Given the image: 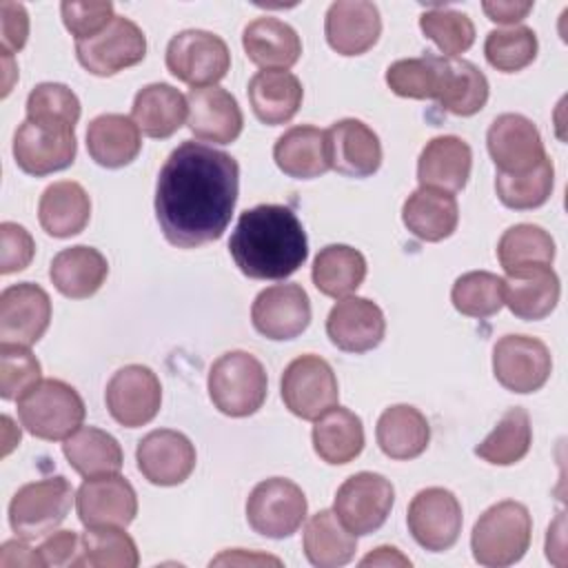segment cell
Segmentation results:
<instances>
[{"instance_id": "7c38bea8", "label": "cell", "mask_w": 568, "mask_h": 568, "mask_svg": "<svg viewBox=\"0 0 568 568\" xmlns=\"http://www.w3.org/2000/svg\"><path fill=\"white\" fill-rule=\"evenodd\" d=\"M75 55L89 73L104 78L142 62L146 55V38L133 20L115 16L93 38L78 40Z\"/></svg>"}, {"instance_id": "4316f807", "label": "cell", "mask_w": 568, "mask_h": 568, "mask_svg": "<svg viewBox=\"0 0 568 568\" xmlns=\"http://www.w3.org/2000/svg\"><path fill=\"white\" fill-rule=\"evenodd\" d=\"M273 160L280 166V171L288 178H320L331 169L326 131L308 124H300L284 131L273 146Z\"/></svg>"}, {"instance_id": "1f68e13d", "label": "cell", "mask_w": 568, "mask_h": 568, "mask_svg": "<svg viewBox=\"0 0 568 568\" xmlns=\"http://www.w3.org/2000/svg\"><path fill=\"white\" fill-rule=\"evenodd\" d=\"M89 217L91 200L78 182H53L40 195L38 220L51 237H71L82 233L89 224Z\"/></svg>"}, {"instance_id": "6da1fadb", "label": "cell", "mask_w": 568, "mask_h": 568, "mask_svg": "<svg viewBox=\"0 0 568 568\" xmlns=\"http://www.w3.org/2000/svg\"><path fill=\"white\" fill-rule=\"evenodd\" d=\"M240 191L235 158L209 144L186 140L171 151L158 175L155 217L178 248L220 240Z\"/></svg>"}, {"instance_id": "3957f363", "label": "cell", "mask_w": 568, "mask_h": 568, "mask_svg": "<svg viewBox=\"0 0 568 568\" xmlns=\"http://www.w3.org/2000/svg\"><path fill=\"white\" fill-rule=\"evenodd\" d=\"M532 535V517L528 508L515 499L493 504L473 526L470 548L481 566L501 568L519 561Z\"/></svg>"}, {"instance_id": "e575fe53", "label": "cell", "mask_w": 568, "mask_h": 568, "mask_svg": "<svg viewBox=\"0 0 568 568\" xmlns=\"http://www.w3.org/2000/svg\"><path fill=\"white\" fill-rule=\"evenodd\" d=\"M375 437L386 457L415 459L428 446L430 426L415 406L395 404L379 415Z\"/></svg>"}, {"instance_id": "277c9868", "label": "cell", "mask_w": 568, "mask_h": 568, "mask_svg": "<svg viewBox=\"0 0 568 568\" xmlns=\"http://www.w3.org/2000/svg\"><path fill=\"white\" fill-rule=\"evenodd\" d=\"M87 408L80 393L62 379H40L18 399L22 426L38 439L58 442L75 433Z\"/></svg>"}, {"instance_id": "7dc6e473", "label": "cell", "mask_w": 568, "mask_h": 568, "mask_svg": "<svg viewBox=\"0 0 568 568\" xmlns=\"http://www.w3.org/2000/svg\"><path fill=\"white\" fill-rule=\"evenodd\" d=\"M484 55L488 64L497 71H521L537 58V36L530 27L524 24H515L510 29H495L486 36Z\"/></svg>"}, {"instance_id": "9f6ffc18", "label": "cell", "mask_w": 568, "mask_h": 568, "mask_svg": "<svg viewBox=\"0 0 568 568\" xmlns=\"http://www.w3.org/2000/svg\"><path fill=\"white\" fill-rule=\"evenodd\" d=\"M0 566L2 568H16V566L33 568V566H42V559H40L38 548H29L27 541L18 537V539H11V541L2 544Z\"/></svg>"}, {"instance_id": "ba28073f", "label": "cell", "mask_w": 568, "mask_h": 568, "mask_svg": "<svg viewBox=\"0 0 568 568\" xmlns=\"http://www.w3.org/2000/svg\"><path fill=\"white\" fill-rule=\"evenodd\" d=\"M306 497L302 488L284 477L260 481L246 499L248 526L271 539L291 537L306 517Z\"/></svg>"}, {"instance_id": "4dcf8cb0", "label": "cell", "mask_w": 568, "mask_h": 568, "mask_svg": "<svg viewBox=\"0 0 568 568\" xmlns=\"http://www.w3.org/2000/svg\"><path fill=\"white\" fill-rule=\"evenodd\" d=\"M140 149V129L126 115L104 113L93 118L87 129V151L100 166H126L138 158Z\"/></svg>"}, {"instance_id": "f5cc1de1", "label": "cell", "mask_w": 568, "mask_h": 568, "mask_svg": "<svg viewBox=\"0 0 568 568\" xmlns=\"http://www.w3.org/2000/svg\"><path fill=\"white\" fill-rule=\"evenodd\" d=\"M0 273L9 275L31 264L36 244L29 231L16 222L0 224Z\"/></svg>"}, {"instance_id": "f546056e", "label": "cell", "mask_w": 568, "mask_h": 568, "mask_svg": "<svg viewBox=\"0 0 568 568\" xmlns=\"http://www.w3.org/2000/svg\"><path fill=\"white\" fill-rule=\"evenodd\" d=\"M109 264L106 257L93 246H69L62 248L49 268L53 286L71 300L91 297L106 280Z\"/></svg>"}, {"instance_id": "ee69618b", "label": "cell", "mask_w": 568, "mask_h": 568, "mask_svg": "<svg viewBox=\"0 0 568 568\" xmlns=\"http://www.w3.org/2000/svg\"><path fill=\"white\" fill-rule=\"evenodd\" d=\"M442 82V55L397 60L386 69V84L399 98L437 100Z\"/></svg>"}, {"instance_id": "ffe728a7", "label": "cell", "mask_w": 568, "mask_h": 568, "mask_svg": "<svg viewBox=\"0 0 568 568\" xmlns=\"http://www.w3.org/2000/svg\"><path fill=\"white\" fill-rule=\"evenodd\" d=\"M138 468L155 486H178L195 468V446L171 428H158L138 442Z\"/></svg>"}, {"instance_id": "d6986e66", "label": "cell", "mask_w": 568, "mask_h": 568, "mask_svg": "<svg viewBox=\"0 0 568 568\" xmlns=\"http://www.w3.org/2000/svg\"><path fill=\"white\" fill-rule=\"evenodd\" d=\"M251 322L268 339H293L311 324V300L300 284L268 286L255 297Z\"/></svg>"}, {"instance_id": "8992f818", "label": "cell", "mask_w": 568, "mask_h": 568, "mask_svg": "<svg viewBox=\"0 0 568 568\" xmlns=\"http://www.w3.org/2000/svg\"><path fill=\"white\" fill-rule=\"evenodd\" d=\"M71 501L73 488L62 475L24 484L9 504V524L20 539H40L67 519Z\"/></svg>"}, {"instance_id": "91938a15", "label": "cell", "mask_w": 568, "mask_h": 568, "mask_svg": "<svg viewBox=\"0 0 568 568\" xmlns=\"http://www.w3.org/2000/svg\"><path fill=\"white\" fill-rule=\"evenodd\" d=\"M213 564H215V566H220V564H242V566H244V564H248V566H251V564H253V566L273 564V566H280L282 561H280L277 557H271V555H255V552H248V555H246L244 550L237 548V550H233V552H231V550H229V552H222L220 557H215V559L211 561V566H213Z\"/></svg>"}, {"instance_id": "b9f144b4", "label": "cell", "mask_w": 568, "mask_h": 568, "mask_svg": "<svg viewBox=\"0 0 568 568\" xmlns=\"http://www.w3.org/2000/svg\"><path fill=\"white\" fill-rule=\"evenodd\" d=\"M532 444L530 417L524 408L515 406L501 415L493 433L475 448V455L495 466H510L524 459Z\"/></svg>"}, {"instance_id": "44dd1931", "label": "cell", "mask_w": 568, "mask_h": 568, "mask_svg": "<svg viewBox=\"0 0 568 568\" xmlns=\"http://www.w3.org/2000/svg\"><path fill=\"white\" fill-rule=\"evenodd\" d=\"M386 333L382 308L357 295L342 297L326 317V335L346 353H366L379 346Z\"/></svg>"}, {"instance_id": "816d5d0a", "label": "cell", "mask_w": 568, "mask_h": 568, "mask_svg": "<svg viewBox=\"0 0 568 568\" xmlns=\"http://www.w3.org/2000/svg\"><path fill=\"white\" fill-rule=\"evenodd\" d=\"M62 22L64 27L75 36L78 40H89L95 33H100L115 16H113V4L109 0H89V2H78V0H64L60 4Z\"/></svg>"}, {"instance_id": "d4e9b609", "label": "cell", "mask_w": 568, "mask_h": 568, "mask_svg": "<svg viewBox=\"0 0 568 568\" xmlns=\"http://www.w3.org/2000/svg\"><path fill=\"white\" fill-rule=\"evenodd\" d=\"M473 169V151L457 135H437L419 153L417 180L419 186L457 193L466 186Z\"/></svg>"}, {"instance_id": "f6af8a7d", "label": "cell", "mask_w": 568, "mask_h": 568, "mask_svg": "<svg viewBox=\"0 0 568 568\" xmlns=\"http://www.w3.org/2000/svg\"><path fill=\"white\" fill-rule=\"evenodd\" d=\"M552 184H555V166L548 158H544L528 173L508 175V173L497 171V178H495L497 197L501 200L504 206L515 209V211L541 206L550 197Z\"/></svg>"}, {"instance_id": "d590c367", "label": "cell", "mask_w": 568, "mask_h": 568, "mask_svg": "<svg viewBox=\"0 0 568 568\" xmlns=\"http://www.w3.org/2000/svg\"><path fill=\"white\" fill-rule=\"evenodd\" d=\"M313 448L326 464L339 466L353 462L364 448L362 419L353 410L335 404L315 419Z\"/></svg>"}, {"instance_id": "7bdbcfd3", "label": "cell", "mask_w": 568, "mask_h": 568, "mask_svg": "<svg viewBox=\"0 0 568 568\" xmlns=\"http://www.w3.org/2000/svg\"><path fill=\"white\" fill-rule=\"evenodd\" d=\"M82 550L78 566H93V568H135L140 561L138 546L120 528L104 526V528H87L80 537Z\"/></svg>"}, {"instance_id": "74e56055", "label": "cell", "mask_w": 568, "mask_h": 568, "mask_svg": "<svg viewBox=\"0 0 568 568\" xmlns=\"http://www.w3.org/2000/svg\"><path fill=\"white\" fill-rule=\"evenodd\" d=\"M304 555L317 568H337L355 557L357 539L335 510L315 513L304 526Z\"/></svg>"}, {"instance_id": "db71d44e", "label": "cell", "mask_w": 568, "mask_h": 568, "mask_svg": "<svg viewBox=\"0 0 568 568\" xmlns=\"http://www.w3.org/2000/svg\"><path fill=\"white\" fill-rule=\"evenodd\" d=\"M0 36L2 53H16L24 47L29 38V16L20 2L2 0L0 2Z\"/></svg>"}, {"instance_id": "5bb4252c", "label": "cell", "mask_w": 568, "mask_h": 568, "mask_svg": "<svg viewBox=\"0 0 568 568\" xmlns=\"http://www.w3.org/2000/svg\"><path fill=\"white\" fill-rule=\"evenodd\" d=\"M462 504L446 488H424L408 504V530L413 539L430 552H442L455 546L462 532Z\"/></svg>"}, {"instance_id": "8d00e7d4", "label": "cell", "mask_w": 568, "mask_h": 568, "mask_svg": "<svg viewBox=\"0 0 568 568\" xmlns=\"http://www.w3.org/2000/svg\"><path fill=\"white\" fill-rule=\"evenodd\" d=\"M62 453L71 468L84 479L120 473L124 462L118 439L95 426H80L71 433L62 444Z\"/></svg>"}, {"instance_id": "603a6c76", "label": "cell", "mask_w": 568, "mask_h": 568, "mask_svg": "<svg viewBox=\"0 0 568 568\" xmlns=\"http://www.w3.org/2000/svg\"><path fill=\"white\" fill-rule=\"evenodd\" d=\"M324 33L339 55H362L379 40L382 18L373 2L337 0L326 11Z\"/></svg>"}, {"instance_id": "4fadbf2b", "label": "cell", "mask_w": 568, "mask_h": 568, "mask_svg": "<svg viewBox=\"0 0 568 568\" xmlns=\"http://www.w3.org/2000/svg\"><path fill=\"white\" fill-rule=\"evenodd\" d=\"M552 371L548 346L528 335H504L493 348L495 379L513 393L539 390Z\"/></svg>"}, {"instance_id": "484cf974", "label": "cell", "mask_w": 568, "mask_h": 568, "mask_svg": "<svg viewBox=\"0 0 568 568\" xmlns=\"http://www.w3.org/2000/svg\"><path fill=\"white\" fill-rule=\"evenodd\" d=\"M246 58L264 71H286L302 55L297 31L273 16H262L248 22L242 31Z\"/></svg>"}, {"instance_id": "8fae6325", "label": "cell", "mask_w": 568, "mask_h": 568, "mask_svg": "<svg viewBox=\"0 0 568 568\" xmlns=\"http://www.w3.org/2000/svg\"><path fill=\"white\" fill-rule=\"evenodd\" d=\"M395 501L393 484L377 473L351 475L335 495L333 510L337 519L357 537L375 532L390 515Z\"/></svg>"}, {"instance_id": "681fc988", "label": "cell", "mask_w": 568, "mask_h": 568, "mask_svg": "<svg viewBox=\"0 0 568 568\" xmlns=\"http://www.w3.org/2000/svg\"><path fill=\"white\" fill-rule=\"evenodd\" d=\"M27 118L75 126L80 120V100L67 84L42 82L27 98Z\"/></svg>"}, {"instance_id": "d6a6232c", "label": "cell", "mask_w": 568, "mask_h": 568, "mask_svg": "<svg viewBox=\"0 0 568 568\" xmlns=\"http://www.w3.org/2000/svg\"><path fill=\"white\" fill-rule=\"evenodd\" d=\"M189 115L186 98L166 82L146 84L135 93L131 120L149 138H171Z\"/></svg>"}, {"instance_id": "ac0fdd59", "label": "cell", "mask_w": 568, "mask_h": 568, "mask_svg": "<svg viewBox=\"0 0 568 568\" xmlns=\"http://www.w3.org/2000/svg\"><path fill=\"white\" fill-rule=\"evenodd\" d=\"M51 322V300L47 291L31 282L11 284L0 295V339L2 344L31 346Z\"/></svg>"}, {"instance_id": "bcb514c9", "label": "cell", "mask_w": 568, "mask_h": 568, "mask_svg": "<svg viewBox=\"0 0 568 568\" xmlns=\"http://www.w3.org/2000/svg\"><path fill=\"white\" fill-rule=\"evenodd\" d=\"M453 306L468 317H490L504 306V277L488 271H470L455 280Z\"/></svg>"}, {"instance_id": "30bf717a", "label": "cell", "mask_w": 568, "mask_h": 568, "mask_svg": "<svg viewBox=\"0 0 568 568\" xmlns=\"http://www.w3.org/2000/svg\"><path fill=\"white\" fill-rule=\"evenodd\" d=\"M282 399L302 419H317L339 397L337 377L320 355H300L282 373Z\"/></svg>"}, {"instance_id": "2e32d148", "label": "cell", "mask_w": 568, "mask_h": 568, "mask_svg": "<svg viewBox=\"0 0 568 568\" xmlns=\"http://www.w3.org/2000/svg\"><path fill=\"white\" fill-rule=\"evenodd\" d=\"M486 144L499 173L508 175L528 173L546 158L539 129L519 113L497 115L488 126Z\"/></svg>"}, {"instance_id": "680465c9", "label": "cell", "mask_w": 568, "mask_h": 568, "mask_svg": "<svg viewBox=\"0 0 568 568\" xmlns=\"http://www.w3.org/2000/svg\"><path fill=\"white\" fill-rule=\"evenodd\" d=\"M359 566H410V559L404 557L397 548L393 546H379L373 552H368Z\"/></svg>"}, {"instance_id": "cb8c5ba5", "label": "cell", "mask_w": 568, "mask_h": 568, "mask_svg": "<svg viewBox=\"0 0 568 568\" xmlns=\"http://www.w3.org/2000/svg\"><path fill=\"white\" fill-rule=\"evenodd\" d=\"M331 169L348 178H368L382 164V144L377 133L355 118H344L326 131Z\"/></svg>"}, {"instance_id": "f907efd6", "label": "cell", "mask_w": 568, "mask_h": 568, "mask_svg": "<svg viewBox=\"0 0 568 568\" xmlns=\"http://www.w3.org/2000/svg\"><path fill=\"white\" fill-rule=\"evenodd\" d=\"M40 362L27 346H0V395L2 399H20L40 382Z\"/></svg>"}, {"instance_id": "7402d4cb", "label": "cell", "mask_w": 568, "mask_h": 568, "mask_svg": "<svg viewBox=\"0 0 568 568\" xmlns=\"http://www.w3.org/2000/svg\"><path fill=\"white\" fill-rule=\"evenodd\" d=\"M189 129L197 140L231 144L244 126L237 100L222 87H197L186 95Z\"/></svg>"}, {"instance_id": "e0dca14e", "label": "cell", "mask_w": 568, "mask_h": 568, "mask_svg": "<svg viewBox=\"0 0 568 568\" xmlns=\"http://www.w3.org/2000/svg\"><path fill=\"white\" fill-rule=\"evenodd\" d=\"M75 508L87 528H124L138 515V495L118 473L89 477L75 493Z\"/></svg>"}, {"instance_id": "11a10c76", "label": "cell", "mask_w": 568, "mask_h": 568, "mask_svg": "<svg viewBox=\"0 0 568 568\" xmlns=\"http://www.w3.org/2000/svg\"><path fill=\"white\" fill-rule=\"evenodd\" d=\"M80 550H82V541L73 530L53 532L38 546L42 566H53V568L55 566H78Z\"/></svg>"}, {"instance_id": "9c48e42d", "label": "cell", "mask_w": 568, "mask_h": 568, "mask_svg": "<svg viewBox=\"0 0 568 568\" xmlns=\"http://www.w3.org/2000/svg\"><path fill=\"white\" fill-rule=\"evenodd\" d=\"M75 126L24 120L13 135L16 164L36 178L62 171L75 160Z\"/></svg>"}, {"instance_id": "52a82bcc", "label": "cell", "mask_w": 568, "mask_h": 568, "mask_svg": "<svg viewBox=\"0 0 568 568\" xmlns=\"http://www.w3.org/2000/svg\"><path fill=\"white\" fill-rule=\"evenodd\" d=\"M166 69L193 89L215 87V82L231 69V53L220 36L202 29H186L169 40Z\"/></svg>"}, {"instance_id": "f1b7e54d", "label": "cell", "mask_w": 568, "mask_h": 568, "mask_svg": "<svg viewBox=\"0 0 568 568\" xmlns=\"http://www.w3.org/2000/svg\"><path fill=\"white\" fill-rule=\"evenodd\" d=\"M404 226L424 242H442L457 229L459 206L453 193L419 186L402 206Z\"/></svg>"}, {"instance_id": "836d02e7", "label": "cell", "mask_w": 568, "mask_h": 568, "mask_svg": "<svg viewBox=\"0 0 568 568\" xmlns=\"http://www.w3.org/2000/svg\"><path fill=\"white\" fill-rule=\"evenodd\" d=\"M302 82L291 71H257L248 82L253 113L268 126L288 122L302 106Z\"/></svg>"}, {"instance_id": "7a4b0ae2", "label": "cell", "mask_w": 568, "mask_h": 568, "mask_svg": "<svg viewBox=\"0 0 568 568\" xmlns=\"http://www.w3.org/2000/svg\"><path fill=\"white\" fill-rule=\"evenodd\" d=\"M229 251L246 277L284 280L306 262L308 240L293 209L257 204L240 215Z\"/></svg>"}, {"instance_id": "60d3db41", "label": "cell", "mask_w": 568, "mask_h": 568, "mask_svg": "<svg viewBox=\"0 0 568 568\" xmlns=\"http://www.w3.org/2000/svg\"><path fill=\"white\" fill-rule=\"evenodd\" d=\"M497 260L506 273L550 266L555 260V240L537 224H515L499 237Z\"/></svg>"}, {"instance_id": "9a60e30c", "label": "cell", "mask_w": 568, "mask_h": 568, "mask_svg": "<svg viewBox=\"0 0 568 568\" xmlns=\"http://www.w3.org/2000/svg\"><path fill=\"white\" fill-rule=\"evenodd\" d=\"M104 399L111 417L118 424L138 428L158 415L162 404V386L149 366L129 364L113 373L106 384Z\"/></svg>"}, {"instance_id": "f35d334b", "label": "cell", "mask_w": 568, "mask_h": 568, "mask_svg": "<svg viewBox=\"0 0 568 568\" xmlns=\"http://www.w3.org/2000/svg\"><path fill=\"white\" fill-rule=\"evenodd\" d=\"M488 100L486 75L468 60L442 55V82L437 102L453 115H475Z\"/></svg>"}, {"instance_id": "6f0895ef", "label": "cell", "mask_w": 568, "mask_h": 568, "mask_svg": "<svg viewBox=\"0 0 568 568\" xmlns=\"http://www.w3.org/2000/svg\"><path fill=\"white\" fill-rule=\"evenodd\" d=\"M484 13L488 16V20L499 22V24H513L524 20L530 11H532V2H519V0H510V2H481Z\"/></svg>"}, {"instance_id": "5b68a950", "label": "cell", "mask_w": 568, "mask_h": 568, "mask_svg": "<svg viewBox=\"0 0 568 568\" xmlns=\"http://www.w3.org/2000/svg\"><path fill=\"white\" fill-rule=\"evenodd\" d=\"M209 397L213 406L229 417H248L266 399V371L262 362L246 351L220 355L209 371Z\"/></svg>"}, {"instance_id": "c3c4849f", "label": "cell", "mask_w": 568, "mask_h": 568, "mask_svg": "<svg viewBox=\"0 0 568 568\" xmlns=\"http://www.w3.org/2000/svg\"><path fill=\"white\" fill-rule=\"evenodd\" d=\"M419 29L428 40L437 44L444 58H457L475 42L473 20L455 9L435 7L419 16Z\"/></svg>"}, {"instance_id": "ab89813d", "label": "cell", "mask_w": 568, "mask_h": 568, "mask_svg": "<svg viewBox=\"0 0 568 568\" xmlns=\"http://www.w3.org/2000/svg\"><path fill=\"white\" fill-rule=\"evenodd\" d=\"M313 284L328 297H346L359 288L366 277L364 255L346 244L324 246L313 262Z\"/></svg>"}, {"instance_id": "83f0119b", "label": "cell", "mask_w": 568, "mask_h": 568, "mask_svg": "<svg viewBox=\"0 0 568 568\" xmlns=\"http://www.w3.org/2000/svg\"><path fill=\"white\" fill-rule=\"evenodd\" d=\"M559 277L550 266L506 273L504 304L519 320H544L559 302Z\"/></svg>"}]
</instances>
